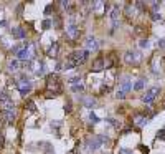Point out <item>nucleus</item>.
Instances as JSON below:
<instances>
[{"label": "nucleus", "instance_id": "obj_28", "mask_svg": "<svg viewBox=\"0 0 165 154\" xmlns=\"http://www.w3.org/2000/svg\"><path fill=\"white\" fill-rule=\"evenodd\" d=\"M116 98H117V99H124V98H125V93H124V91H121V90H119V91L116 93Z\"/></svg>", "mask_w": 165, "mask_h": 154}, {"label": "nucleus", "instance_id": "obj_20", "mask_svg": "<svg viewBox=\"0 0 165 154\" xmlns=\"http://www.w3.org/2000/svg\"><path fill=\"white\" fill-rule=\"evenodd\" d=\"M84 104H86L88 108H94V104H96V101H94L93 98H86V99H84Z\"/></svg>", "mask_w": 165, "mask_h": 154}, {"label": "nucleus", "instance_id": "obj_24", "mask_svg": "<svg viewBox=\"0 0 165 154\" xmlns=\"http://www.w3.org/2000/svg\"><path fill=\"white\" fill-rule=\"evenodd\" d=\"M8 68H10V70H17V68H18V62H17V60H12V62L8 63Z\"/></svg>", "mask_w": 165, "mask_h": 154}, {"label": "nucleus", "instance_id": "obj_22", "mask_svg": "<svg viewBox=\"0 0 165 154\" xmlns=\"http://www.w3.org/2000/svg\"><path fill=\"white\" fill-rule=\"evenodd\" d=\"M26 108H28V111H35L36 106H35V103L31 101V99H28V101H26Z\"/></svg>", "mask_w": 165, "mask_h": 154}, {"label": "nucleus", "instance_id": "obj_38", "mask_svg": "<svg viewBox=\"0 0 165 154\" xmlns=\"http://www.w3.org/2000/svg\"><path fill=\"white\" fill-rule=\"evenodd\" d=\"M159 46H165V38H162V40L159 41Z\"/></svg>", "mask_w": 165, "mask_h": 154}, {"label": "nucleus", "instance_id": "obj_32", "mask_svg": "<svg viewBox=\"0 0 165 154\" xmlns=\"http://www.w3.org/2000/svg\"><path fill=\"white\" fill-rule=\"evenodd\" d=\"M140 153L142 154H149V148H147V146H140Z\"/></svg>", "mask_w": 165, "mask_h": 154}, {"label": "nucleus", "instance_id": "obj_12", "mask_svg": "<svg viewBox=\"0 0 165 154\" xmlns=\"http://www.w3.org/2000/svg\"><path fill=\"white\" fill-rule=\"evenodd\" d=\"M12 33H13V36H17V38H18V40H23V38H25V30H23V28H21V27H13V28H12Z\"/></svg>", "mask_w": 165, "mask_h": 154}, {"label": "nucleus", "instance_id": "obj_13", "mask_svg": "<svg viewBox=\"0 0 165 154\" xmlns=\"http://www.w3.org/2000/svg\"><path fill=\"white\" fill-rule=\"evenodd\" d=\"M130 90H132V83H130V78H124L122 83H121V91L127 93V91H130Z\"/></svg>", "mask_w": 165, "mask_h": 154}, {"label": "nucleus", "instance_id": "obj_33", "mask_svg": "<svg viewBox=\"0 0 165 154\" xmlns=\"http://www.w3.org/2000/svg\"><path fill=\"white\" fill-rule=\"evenodd\" d=\"M119 154H132V151H130V149H121Z\"/></svg>", "mask_w": 165, "mask_h": 154}, {"label": "nucleus", "instance_id": "obj_23", "mask_svg": "<svg viewBox=\"0 0 165 154\" xmlns=\"http://www.w3.org/2000/svg\"><path fill=\"white\" fill-rule=\"evenodd\" d=\"M79 80H81V78H79V76H73V78H69L68 81L71 83L73 86H74V85H79Z\"/></svg>", "mask_w": 165, "mask_h": 154}, {"label": "nucleus", "instance_id": "obj_35", "mask_svg": "<svg viewBox=\"0 0 165 154\" xmlns=\"http://www.w3.org/2000/svg\"><path fill=\"white\" fill-rule=\"evenodd\" d=\"M135 7H137V8H140V10H144V8H145V5L142 4V2H137V4H135Z\"/></svg>", "mask_w": 165, "mask_h": 154}, {"label": "nucleus", "instance_id": "obj_19", "mask_svg": "<svg viewBox=\"0 0 165 154\" xmlns=\"http://www.w3.org/2000/svg\"><path fill=\"white\" fill-rule=\"evenodd\" d=\"M144 85H145V80L144 78H140V80H137V83L134 85V90L135 91H140V90L144 88Z\"/></svg>", "mask_w": 165, "mask_h": 154}, {"label": "nucleus", "instance_id": "obj_27", "mask_svg": "<svg viewBox=\"0 0 165 154\" xmlns=\"http://www.w3.org/2000/svg\"><path fill=\"white\" fill-rule=\"evenodd\" d=\"M152 20H160V18H162V15H160L159 12H152Z\"/></svg>", "mask_w": 165, "mask_h": 154}, {"label": "nucleus", "instance_id": "obj_34", "mask_svg": "<svg viewBox=\"0 0 165 154\" xmlns=\"http://www.w3.org/2000/svg\"><path fill=\"white\" fill-rule=\"evenodd\" d=\"M160 7V2H154L152 4V8H154V12H157V8Z\"/></svg>", "mask_w": 165, "mask_h": 154}, {"label": "nucleus", "instance_id": "obj_11", "mask_svg": "<svg viewBox=\"0 0 165 154\" xmlns=\"http://www.w3.org/2000/svg\"><path fill=\"white\" fill-rule=\"evenodd\" d=\"M104 66H106V62H104L103 57H99V58L94 60V63H93V70H94V71H101Z\"/></svg>", "mask_w": 165, "mask_h": 154}, {"label": "nucleus", "instance_id": "obj_17", "mask_svg": "<svg viewBox=\"0 0 165 154\" xmlns=\"http://www.w3.org/2000/svg\"><path fill=\"white\" fill-rule=\"evenodd\" d=\"M10 101H12L10 96H8L5 91H0V104H3V106H5L7 103H10Z\"/></svg>", "mask_w": 165, "mask_h": 154}, {"label": "nucleus", "instance_id": "obj_6", "mask_svg": "<svg viewBox=\"0 0 165 154\" xmlns=\"http://www.w3.org/2000/svg\"><path fill=\"white\" fill-rule=\"evenodd\" d=\"M17 86H18V91H20L21 94H26V93H30V90H31V85L26 78H20V81L17 83Z\"/></svg>", "mask_w": 165, "mask_h": 154}, {"label": "nucleus", "instance_id": "obj_37", "mask_svg": "<svg viewBox=\"0 0 165 154\" xmlns=\"http://www.w3.org/2000/svg\"><path fill=\"white\" fill-rule=\"evenodd\" d=\"M64 109H66V113H69L71 111V103H68L66 106H64Z\"/></svg>", "mask_w": 165, "mask_h": 154}, {"label": "nucleus", "instance_id": "obj_18", "mask_svg": "<svg viewBox=\"0 0 165 154\" xmlns=\"http://www.w3.org/2000/svg\"><path fill=\"white\" fill-rule=\"evenodd\" d=\"M3 116H5V119L8 123L15 121V113H13V111H3Z\"/></svg>", "mask_w": 165, "mask_h": 154}, {"label": "nucleus", "instance_id": "obj_15", "mask_svg": "<svg viewBox=\"0 0 165 154\" xmlns=\"http://www.w3.org/2000/svg\"><path fill=\"white\" fill-rule=\"evenodd\" d=\"M111 20H112V28L117 27V20H119V7H114L111 12Z\"/></svg>", "mask_w": 165, "mask_h": 154}, {"label": "nucleus", "instance_id": "obj_8", "mask_svg": "<svg viewBox=\"0 0 165 154\" xmlns=\"http://www.w3.org/2000/svg\"><path fill=\"white\" fill-rule=\"evenodd\" d=\"M124 60H125V63H137L140 60V53H137V51H127L125 55H124Z\"/></svg>", "mask_w": 165, "mask_h": 154}, {"label": "nucleus", "instance_id": "obj_4", "mask_svg": "<svg viewBox=\"0 0 165 154\" xmlns=\"http://www.w3.org/2000/svg\"><path fill=\"white\" fill-rule=\"evenodd\" d=\"M106 143H107V138H106V136H93V138L88 139V149L89 151H96V149H99Z\"/></svg>", "mask_w": 165, "mask_h": 154}, {"label": "nucleus", "instance_id": "obj_26", "mask_svg": "<svg viewBox=\"0 0 165 154\" xmlns=\"http://www.w3.org/2000/svg\"><path fill=\"white\" fill-rule=\"evenodd\" d=\"M82 90H84V86H82L81 83H79V85H74V86H73V91H76V93H78V91L81 93Z\"/></svg>", "mask_w": 165, "mask_h": 154}, {"label": "nucleus", "instance_id": "obj_16", "mask_svg": "<svg viewBox=\"0 0 165 154\" xmlns=\"http://www.w3.org/2000/svg\"><path fill=\"white\" fill-rule=\"evenodd\" d=\"M58 50H60V45H58V41H53L51 46H50V50H48V57H56L58 55Z\"/></svg>", "mask_w": 165, "mask_h": 154}, {"label": "nucleus", "instance_id": "obj_14", "mask_svg": "<svg viewBox=\"0 0 165 154\" xmlns=\"http://www.w3.org/2000/svg\"><path fill=\"white\" fill-rule=\"evenodd\" d=\"M147 121H149V119L145 118V116H142V114H137V116L134 118L135 126H139V128H144L145 124H147Z\"/></svg>", "mask_w": 165, "mask_h": 154}, {"label": "nucleus", "instance_id": "obj_10", "mask_svg": "<svg viewBox=\"0 0 165 154\" xmlns=\"http://www.w3.org/2000/svg\"><path fill=\"white\" fill-rule=\"evenodd\" d=\"M98 40L94 38V36H88L86 38V48H88V51H91V50H98Z\"/></svg>", "mask_w": 165, "mask_h": 154}, {"label": "nucleus", "instance_id": "obj_36", "mask_svg": "<svg viewBox=\"0 0 165 154\" xmlns=\"http://www.w3.org/2000/svg\"><path fill=\"white\" fill-rule=\"evenodd\" d=\"M61 7H63V8H68V7H69V2H68V0H63V2H61Z\"/></svg>", "mask_w": 165, "mask_h": 154}, {"label": "nucleus", "instance_id": "obj_21", "mask_svg": "<svg viewBox=\"0 0 165 154\" xmlns=\"http://www.w3.org/2000/svg\"><path fill=\"white\" fill-rule=\"evenodd\" d=\"M125 12H127V15H129V17H134V15H135V7H132V5H127Z\"/></svg>", "mask_w": 165, "mask_h": 154}, {"label": "nucleus", "instance_id": "obj_9", "mask_svg": "<svg viewBox=\"0 0 165 154\" xmlns=\"http://www.w3.org/2000/svg\"><path fill=\"white\" fill-rule=\"evenodd\" d=\"M91 8L98 12V15H103V13H106V10H107V5H106L104 2H94L93 5H91Z\"/></svg>", "mask_w": 165, "mask_h": 154}, {"label": "nucleus", "instance_id": "obj_30", "mask_svg": "<svg viewBox=\"0 0 165 154\" xmlns=\"http://www.w3.org/2000/svg\"><path fill=\"white\" fill-rule=\"evenodd\" d=\"M140 46H142V48H147V46H149V40H147V38H142V40H140Z\"/></svg>", "mask_w": 165, "mask_h": 154}, {"label": "nucleus", "instance_id": "obj_2", "mask_svg": "<svg viewBox=\"0 0 165 154\" xmlns=\"http://www.w3.org/2000/svg\"><path fill=\"white\" fill-rule=\"evenodd\" d=\"M61 93V83L58 80L56 75H48L46 76V96H53V94H58Z\"/></svg>", "mask_w": 165, "mask_h": 154}, {"label": "nucleus", "instance_id": "obj_31", "mask_svg": "<svg viewBox=\"0 0 165 154\" xmlns=\"http://www.w3.org/2000/svg\"><path fill=\"white\" fill-rule=\"evenodd\" d=\"M157 138H159V139H165V129H160L159 133H157Z\"/></svg>", "mask_w": 165, "mask_h": 154}, {"label": "nucleus", "instance_id": "obj_5", "mask_svg": "<svg viewBox=\"0 0 165 154\" xmlns=\"http://www.w3.org/2000/svg\"><path fill=\"white\" fill-rule=\"evenodd\" d=\"M157 93H159V88H150L149 91L142 96V101H144L145 104H152L154 99H155V96H157Z\"/></svg>", "mask_w": 165, "mask_h": 154}, {"label": "nucleus", "instance_id": "obj_25", "mask_svg": "<svg viewBox=\"0 0 165 154\" xmlns=\"http://www.w3.org/2000/svg\"><path fill=\"white\" fill-rule=\"evenodd\" d=\"M89 121H91L93 124H96V123L99 121V118H98V116H96L94 113H91V114H89Z\"/></svg>", "mask_w": 165, "mask_h": 154}, {"label": "nucleus", "instance_id": "obj_29", "mask_svg": "<svg viewBox=\"0 0 165 154\" xmlns=\"http://www.w3.org/2000/svg\"><path fill=\"white\" fill-rule=\"evenodd\" d=\"M51 25H53L51 20H45V22H43V28H45V30H46V28H50Z\"/></svg>", "mask_w": 165, "mask_h": 154}, {"label": "nucleus", "instance_id": "obj_3", "mask_svg": "<svg viewBox=\"0 0 165 154\" xmlns=\"http://www.w3.org/2000/svg\"><path fill=\"white\" fill-rule=\"evenodd\" d=\"M17 57L18 60H31V58L35 57V43H26L25 46H21V50L17 53Z\"/></svg>", "mask_w": 165, "mask_h": 154}, {"label": "nucleus", "instance_id": "obj_1", "mask_svg": "<svg viewBox=\"0 0 165 154\" xmlns=\"http://www.w3.org/2000/svg\"><path fill=\"white\" fill-rule=\"evenodd\" d=\"M89 57V51L88 50H82V51H73L71 55L68 57L66 63H64V70H71V68H76L79 66L81 63L86 62V58Z\"/></svg>", "mask_w": 165, "mask_h": 154}, {"label": "nucleus", "instance_id": "obj_7", "mask_svg": "<svg viewBox=\"0 0 165 154\" xmlns=\"http://www.w3.org/2000/svg\"><path fill=\"white\" fill-rule=\"evenodd\" d=\"M66 33H68V36H69L71 40H76L78 36H79V27L71 22V23L66 27Z\"/></svg>", "mask_w": 165, "mask_h": 154}]
</instances>
